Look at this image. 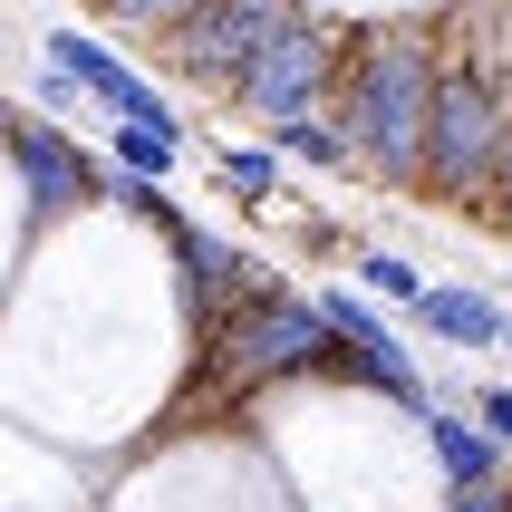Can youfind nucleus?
Listing matches in <instances>:
<instances>
[{
	"instance_id": "2",
	"label": "nucleus",
	"mask_w": 512,
	"mask_h": 512,
	"mask_svg": "<svg viewBox=\"0 0 512 512\" xmlns=\"http://www.w3.org/2000/svg\"><path fill=\"white\" fill-rule=\"evenodd\" d=\"M213 358H223V377L252 397V387H271V377H319V368H339V339H329V310H319V300L261 281L252 300H232V319L213 329Z\"/></svg>"
},
{
	"instance_id": "19",
	"label": "nucleus",
	"mask_w": 512,
	"mask_h": 512,
	"mask_svg": "<svg viewBox=\"0 0 512 512\" xmlns=\"http://www.w3.org/2000/svg\"><path fill=\"white\" fill-rule=\"evenodd\" d=\"M0 136H10V107H0Z\"/></svg>"
},
{
	"instance_id": "7",
	"label": "nucleus",
	"mask_w": 512,
	"mask_h": 512,
	"mask_svg": "<svg viewBox=\"0 0 512 512\" xmlns=\"http://www.w3.org/2000/svg\"><path fill=\"white\" fill-rule=\"evenodd\" d=\"M165 242H174V261H184V329H194L203 348H213V329L232 319V300H252V271H242V252H232L223 232H203V223H184L174 213L165 223Z\"/></svg>"
},
{
	"instance_id": "17",
	"label": "nucleus",
	"mask_w": 512,
	"mask_h": 512,
	"mask_svg": "<svg viewBox=\"0 0 512 512\" xmlns=\"http://www.w3.org/2000/svg\"><path fill=\"white\" fill-rule=\"evenodd\" d=\"M445 512H512V484H474V493H445Z\"/></svg>"
},
{
	"instance_id": "5",
	"label": "nucleus",
	"mask_w": 512,
	"mask_h": 512,
	"mask_svg": "<svg viewBox=\"0 0 512 512\" xmlns=\"http://www.w3.org/2000/svg\"><path fill=\"white\" fill-rule=\"evenodd\" d=\"M329 68H339V39H329V20H310V10H300V20H290L281 39L242 68V87H232V97H242L261 126H300V116L329 107Z\"/></svg>"
},
{
	"instance_id": "16",
	"label": "nucleus",
	"mask_w": 512,
	"mask_h": 512,
	"mask_svg": "<svg viewBox=\"0 0 512 512\" xmlns=\"http://www.w3.org/2000/svg\"><path fill=\"white\" fill-rule=\"evenodd\" d=\"M78 97H87V87H78V78H68V68L49 58V68H39V107H49V126H58L68 107H78Z\"/></svg>"
},
{
	"instance_id": "1",
	"label": "nucleus",
	"mask_w": 512,
	"mask_h": 512,
	"mask_svg": "<svg viewBox=\"0 0 512 512\" xmlns=\"http://www.w3.org/2000/svg\"><path fill=\"white\" fill-rule=\"evenodd\" d=\"M435 87H445V68H435L426 29H387V39H368V49H358V68H348L339 126H348V145H358L387 184H416V174H426Z\"/></svg>"
},
{
	"instance_id": "3",
	"label": "nucleus",
	"mask_w": 512,
	"mask_h": 512,
	"mask_svg": "<svg viewBox=\"0 0 512 512\" xmlns=\"http://www.w3.org/2000/svg\"><path fill=\"white\" fill-rule=\"evenodd\" d=\"M503 87L484 78V68H445V87H435V136H426V184L435 194H493V174H503Z\"/></svg>"
},
{
	"instance_id": "12",
	"label": "nucleus",
	"mask_w": 512,
	"mask_h": 512,
	"mask_svg": "<svg viewBox=\"0 0 512 512\" xmlns=\"http://www.w3.org/2000/svg\"><path fill=\"white\" fill-rule=\"evenodd\" d=\"M281 165H290L281 145H223V184L242 203H271V194H281Z\"/></svg>"
},
{
	"instance_id": "18",
	"label": "nucleus",
	"mask_w": 512,
	"mask_h": 512,
	"mask_svg": "<svg viewBox=\"0 0 512 512\" xmlns=\"http://www.w3.org/2000/svg\"><path fill=\"white\" fill-rule=\"evenodd\" d=\"M493 223L512 232V145H503V174H493Z\"/></svg>"
},
{
	"instance_id": "13",
	"label": "nucleus",
	"mask_w": 512,
	"mask_h": 512,
	"mask_svg": "<svg viewBox=\"0 0 512 512\" xmlns=\"http://www.w3.org/2000/svg\"><path fill=\"white\" fill-rule=\"evenodd\" d=\"M358 271H368V290H377V300H406V310H416V300H426V271H416V261H406V252H358Z\"/></svg>"
},
{
	"instance_id": "9",
	"label": "nucleus",
	"mask_w": 512,
	"mask_h": 512,
	"mask_svg": "<svg viewBox=\"0 0 512 512\" xmlns=\"http://www.w3.org/2000/svg\"><path fill=\"white\" fill-rule=\"evenodd\" d=\"M426 426V445H435V464H445V493H474V484H503V445H493L474 416H416Z\"/></svg>"
},
{
	"instance_id": "6",
	"label": "nucleus",
	"mask_w": 512,
	"mask_h": 512,
	"mask_svg": "<svg viewBox=\"0 0 512 512\" xmlns=\"http://www.w3.org/2000/svg\"><path fill=\"white\" fill-rule=\"evenodd\" d=\"M49 58L87 87V97H97V107H107V126H155V136H184V116L165 107V87L136 78L107 39H87V29H49Z\"/></svg>"
},
{
	"instance_id": "14",
	"label": "nucleus",
	"mask_w": 512,
	"mask_h": 512,
	"mask_svg": "<svg viewBox=\"0 0 512 512\" xmlns=\"http://www.w3.org/2000/svg\"><path fill=\"white\" fill-rule=\"evenodd\" d=\"M107 10H116V20H136V29H165V39H174V29L194 20L203 0H107Z\"/></svg>"
},
{
	"instance_id": "11",
	"label": "nucleus",
	"mask_w": 512,
	"mask_h": 512,
	"mask_svg": "<svg viewBox=\"0 0 512 512\" xmlns=\"http://www.w3.org/2000/svg\"><path fill=\"white\" fill-rule=\"evenodd\" d=\"M281 136V155L290 165H310V174H339L358 145H348V126H329V116H300V126H271Z\"/></svg>"
},
{
	"instance_id": "15",
	"label": "nucleus",
	"mask_w": 512,
	"mask_h": 512,
	"mask_svg": "<svg viewBox=\"0 0 512 512\" xmlns=\"http://www.w3.org/2000/svg\"><path fill=\"white\" fill-rule=\"evenodd\" d=\"M474 426H484L493 445L512 455V387H484V397H474Z\"/></svg>"
},
{
	"instance_id": "8",
	"label": "nucleus",
	"mask_w": 512,
	"mask_h": 512,
	"mask_svg": "<svg viewBox=\"0 0 512 512\" xmlns=\"http://www.w3.org/2000/svg\"><path fill=\"white\" fill-rule=\"evenodd\" d=\"M10 165H20V184H29V223H58V213H78V203L97 194V165L58 136L49 116H39V126H10Z\"/></svg>"
},
{
	"instance_id": "10",
	"label": "nucleus",
	"mask_w": 512,
	"mask_h": 512,
	"mask_svg": "<svg viewBox=\"0 0 512 512\" xmlns=\"http://www.w3.org/2000/svg\"><path fill=\"white\" fill-rule=\"evenodd\" d=\"M107 165L116 174H145V184H165L184 165V136H155V126H107Z\"/></svg>"
},
{
	"instance_id": "4",
	"label": "nucleus",
	"mask_w": 512,
	"mask_h": 512,
	"mask_svg": "<svg viewBox=\"0 0 512 512\" xmlns=\"http://www.w3.org/2000/svg\"><path fill=\"white\" fill-rule=\"evenodd\" d=\"M290 20H300V0H203L194 20L165 39V58L194 87H242V68H252Z\"/></svg>"
}]
</instances>
